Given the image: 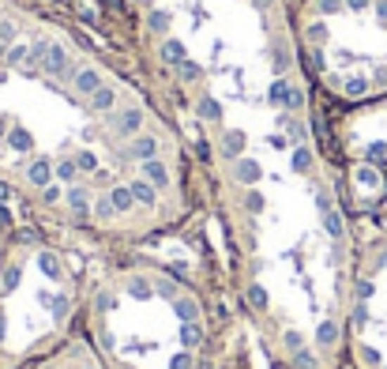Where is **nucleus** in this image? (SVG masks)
<instances>
[{"instance_id":"f257e3e1","label":"nucleus","mask_w":387,"mask_h":369,"mask_svg":"<svg viewBox=\"0 0 387 369\" xmlns=\"http://www.w3.org/2000/svg\"><path fill=\"white\" fill-rule=\"evenodd\" d=\"M0 184L80 234L147 237L188 215L177 128L80 35L15 0H0Z\"/></svg>"},{"instance_id":"f03ea898","label":"nucleus","mask_w":387,"mask_h":369,"mask_svg":"<svg viewBox=\"0 0 387 369\" xmlns=\"http://www.w3.org/2000/svg\"><path fill=\"white\" fill-rule=\"evenodd\" d=\"M237 245L245 313L282 369H338L346 358L353 242L316 147L218 181Z\"/></svg>"},{"instance_id":"7ed1b4c3","label":"nucleus","mask_w":387,"mask_h":369,"mask_svg":"<svg viewBox=\"0 0 387 369\" xmlns=\"http://www.w3.org/2000/svg\"><path fill=\"white\" fill-rule=\"evenodd\" d=\"M83 328L106 369H200L211 346L200 290L158 264L102 271L83 290Z\"/></svg>"},{"instance_id":"20e7f679","label":"nucleus","mask_w":387,"mask_h":369,"mask_svg":"<svg viewBox=\"0 0 387 369\" xmlns=\"http://www.w3.org/2000/svg\"><path fill=\"white\" fill-rule=\"evenodd\" d=\"M290 35L305 80L327 99L387 102V0H301Z\"/></svg>"},{"instance_id":"39448f33","label":"nucleus","mask_w":387,"mask_h":369,"mask_svg":"<svg viewBox=\"0 0 387 369\" xmlns=\"http://www.w3.org/2000/svg\"><path fill=\"white\" fill-rule=\"evenodd\" d=\"M83 317V283L61 249L38 237L0 253V369H34L72 339Z\"/></svg>"},{"instance_id":"423d86ee","label":"nucleus","mask_w":387,"mask_h":369,"mask_svg":"<svg viewBox=\"0 0 387 369\" xmlns=\"http://www.w3.org/2000/svg\"><path fill=\"white\" fill-rule=\"evenodd\" d=\"M346 358L353 369H387V234L353 245Z\"/></svg>"},{"instance_id":"0eeeda50","label":"nucleus","mask_w":387,"mask_h":369,"mask_svg":"<svg viewBox=\"0 0 387 369\" xmlns=\"http://www.w3.org/2000/svg\"><path fill=\"white\" fill-rule=\"evenodd\" d=\"M34 369H106L98 362V354L91 351L87 339H68L57 354H49L46 362H38Z\"/></svg>"},{"instance_id":"6e6552de","label":"nucleus","mask_w":387,"mask_h":369,"mask_svg":"<svg viewBox=\"0 0 387 369\" xmlns=\"http://www.w3.org/2000/svg\"><path fill=\"white\" fill-rule=\"evenodd\" d=\"M4 245H8V226H4V211H0V253H4Z\"/></svg>"}]
</instances>
